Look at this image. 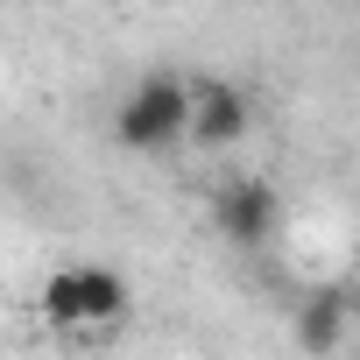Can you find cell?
I'll return each instance as SVG.
<instances>
[{"mask_svg":"<svg viewBox=\"0 0 360 360\" xmlns=\"http://www.w3.org/2000/svg\"><path fill=\"white\" fill-rule=\"evenodd\" d=\"M255 127V99L233 78H191V148H233Z\"/></svg>","mask_w":360,"mask_h":360,"instance_id":"cell-3","label":"cell"},{"mask_svg":"<svg viewBox=\"0 0 360 360\" xmlns=\"http://www.w3.org/2000/svg\"><path fill=\"white\" fill-rule=\"evenodd\" d=\"M346 325H353V318H346V297H339V290H318V297L297 311V346L325 360V353L346 339Z\"/></svg>","mask_w":360,"mask_h":360,"instance_id":"cell-5","label":"cell"},{"mask_svg":"<svg viewBox=\"0 0 360 360\" xmlns=\"http://www.w3.org/2000/svg\"><path fill=\"white\" fill-rule=\"evenodd\" d=\"M353 332H360V318H353Z\"/></svg>","mask_w":360,"mask_h":360,"instance_id":"cell-7","label":"cell"},{"mask_svg":"<svg viewBox=\"0 0 360 360\" xmlns=\"http://www.w3.org/2000/svg\"><path fill=\"white\" fill-rule=\"evenodd\" d=\"M212 226L233 240V248H262L276 226H283V191L269 176H233V184L212 198Z\"/></svg>","mask_w":360,"mask_h":360,"instance_id":"cell-2","label":"cell"},{"mask_svg":"<svg viewBox=\"0 0 360 360\" xmlns=\"http://www.w3.org/2000/svg\"><path fill=\"white\" fill-rule=\"evenodd\" d=\"M78 290H85V325H120L127 304H134L127 276L106 269V262H78Z\"/></svg>","mask_w":360,"mask_h":360,"instance_id":"cell-4","label":"cell"},{"mask_svg":"<svg viewBox=\"0 0 360 360\" xmlns=\"http://www.w3.org/2000/svg\"><path fill=\"white\" fill-rule=\"evenodd\" d=\"M36 311H43L50 332H85V290H78V269H50Z\"/></svg>","mask_w":360,"mask_h":360,"instance_id":"cell-6","label":"cell"},{"mask_svg":"<svg viewBox=\"0 0 360 360\" xmlns=\"http://www.w3.org/2000/svg\"><path fill=\"white\" fill-rule=\"evenodd\" d=\"M113 141L127 155H176L191 141V78L184 71H148L113 113Z\"/></svg>","mask_w":360,"mask_h":360,"instance_id":"cell-1","label":"cell"}]
</instances>
